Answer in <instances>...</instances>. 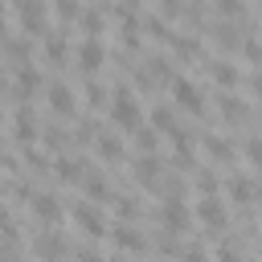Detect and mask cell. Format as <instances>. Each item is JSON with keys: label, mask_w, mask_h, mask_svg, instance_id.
I'll use <instances>...</instances> for the list:
<instances>
[{"label": "cell", "mask_w": 262, "mask_h": 262, "mask_svg": "<svg viewBox=\"0 0 262 262\" xmlns=\"http://www.w3.org/2000/svg\"><path fill=\"white\" fill-rule=\"evenodd\" d=\"M111 119H115L123 131H135V127H139L143 111H139V102H135V94H131V90H119V94L111 98Z\"/></svg>", "instance_id": "obj_1"}, {"label": "cell", "mask_w": 262, "mask_h": 262, "mask_svg": "<svg viewBox=\"0 0 262 262\" xmlns=\"http://www.w3.org/2000/svg\"><path fill=\"white\" fill-rule=\"evenodd\" d=\"M196 221H201V225H209V229H221V225H225V205H221V196H217V192L196 201Z\"/></svg>", "instance_id": "obj_2"}, {"label": "cell", "mask_w": 262, "mask_h": 262, "mask_svg": "<svg viewBox=\"0 0 262 262\" xmlns=\"http://www.w3.org/2000/svg\"><path fill=\"white\" fill-rule=\"evenodd\" d=\"M45 20H49V12H45V4L41 0H20V29L33 37V33H45Z\"/></svg>", "instance_id": "obj_3"}, {"label": "cell", "mask_w": 262, "mask_h": 262, "mask_svg": "<svg viewBox=\"0 0 262 262\" xmlns=\"http://www.w3.org/2000/svg\"><path fill=\"white\" fill-rule=\"evenodd\" d=\"M102 61H106V49H102V41H98V37H86V41L78 45V66H82L86 74H94Z\"/></svg>", "instance_id": "obj_4"}, {"label": "cell", "mask_w": 262, "mask_h": 262, "mask_svg": "<svg viewBox=\"0 0 262 262\" xmlns=\"http://www.w3.org/2000/svg\"><path fill=\"white\" fill-rule=\"evenodd\" d=\"M172 98H176L180 111H201V106H205V102H201V90H196L188 78H172Z\"/></svg>", "instance_id": "obj_5"}, {"label": "cell", "mask_w": 262, "mask_h": 262, "mask_svg": "<svg viewBox=\"0 0 262 262\" xmlns=\"http://www.w3.org/2000/svg\"><path fill=\"white\" fill-rule=\"evenodd\" d=\"M74 225L82 233H90V237H102L106 233V221H102V213H94V205H78L74 209Z\"/></svg>", "instance_id": "obj_6"}, {"label": "cell", "mask_w": 262, "mask_h": 262, "mask_svg": "<svg viewBox=\"0 0 262 262\" xmlns=\"http://www.w3.org/2000/svg\"><path fill=\"white\" fill-rule=\"evenodd\" d=\"M29 205H33V213H37L45 225H53V221L61 217V201H57L53 192H33V201H29Z\"/></svg>", "instance_id": "obj_7"}, {"label": "cell", "mask_w": 262, "mask_h": 262, "mask_svg": "<svg viewBox=\"0 0 262 262\" xmlns=\"http://www.w3.org/2000/svg\"><path fill=\"white\" fill-rule=\"evenodd\" d=\"M111 237H115V246H119V250H135V254L147 246V237H143L139 229H131V225H115V229H111Z\"/></svg>", "instance_id": "obj_8"}, {"label": "cell", "mask_w": 262, "mask_h": 262, "mask_svg": "<svg viewBox=\"0 0 262 262\" xmlns=\"http://www.w3.org/2000/svg\"><path fill=\"white\" fill-rule=\"evenodd\" d=\"M12 135H16L20 143L37 139V119H33V111H29V106H20V111H16V119H12Z\"/></svg>", "instance_id": "obj_9"}, {"label": "cell", "mask_w": 262, "mask_h": 262, "mask_svg": "<svg viewBox=\"0 0 262 262\" xmlns=\"http://www.w3.org/2000/svg\"><path fill=\"white\" fill-rule=\"evenodd\" d=\"M188 221H192V213H188L180 201H168V209H164V225H168L172 233H180V229H188Z\"/></svg>", "instance_id": "obj_10"}, {"label": "cell", "mask_w": 262, "mask_h": 262, "mask_svg": "<svg viewBox=\"0 0 262 262\" xmlns=\"http://www.w3.org/2000/svg\"><path fill=\"white\" fill-rule=\"evenodd\" d=\"M33 250H37L45 262H57V258L66 254V242H61V237H53V233H41V237L33 242Z\"/></svg>", "instance_id": "obj_11"}, {"label": "cell", "mask_w": 262, "mask_h": 262, "mask_svg": "<svg viewBox=\"0 0 262 262\" xmlns=\"http://www.w3.org/2000/svg\"><path fill=\"white\" fill-rule=\"evenodd\" d=\"M49 106H53L57 115H70V111H74V90H70V86H61V82H57V86H49Z\"/></svg>", "instance_id": "obj_12"}, {"label": "cell", "mask_w": 262, "mask_h": 262, "mask_svg": "<svg viewBox=\"0 0 262 262\" xmlns=\"http://www.w3.org/2000/svg\"><path fill=\"white\" fill-rule=\"evenodd\" d=\"M37 86H41V74H37L33 66H20V70H16V94H20V98H29Z\"/></svg>", "instance_id": "obj_13"}, {"label": "cell", "mask_w": 262, "mask_h": 262, "mask_svg": "<svg viewBox=\"0 0 262 262\" xmlns=\"http://www.w3.org/2000/svg\"><path fill=\"white\" fill-rule=\"evenodd\" d=\"M53 164H57V168H53V172H57V176H61V180H70V184H74V180H82V176H86V172H82V164H78V160H74V156H57V160H53Z\"/></svg>", "instance_id": "obj_14"}, {"label": "cell", "mask_w": 262, "mask_h": 262, "mask_svg": "<svg viewBox=\"0 0 262 262\" xmlns=\"http://www.w3.org/2000/svg\"><path fill=\"white\" fill-rule=\"evenodd\" d=\"M135 176H139V184H156V180H160V168H156V160H151V156H143V160L135 164Z\"/></svg>", "instance_id": "obj_15"}, {"label": "cell", "mask_w": 262, "mask_h": 262, "mask_svg": "<svg viewBox=\"0 0 262 262\" xmlns=\"http://www.w3.org/2000/svg\"><path fill=\"white\" fill-rule=\"evenodd\" d=\"M82 180H86V192H90V201H106V196H111V188H106V180H102V176L86 172Z\"/></svg>", "instance_id": "obj_16"}, {"label": "cell", "mask_w": 262, "mask_h": 262, "mask_svg": "<svg viewBox=\"0 0 262 262\" xmlns=\"http://www.w3.org/2000/svg\"><path fill=\"white\" fill-rule=\"evenodd\" d=\"M213 78H217L221 86H237V70H233L229 61H213Z\"/></svg>", "instance_id": "obj_17"}, {"label": "cell", "mask_w": 262, "mask_h": 262, "mask_svg": "<svg viewBox=\"0 0 262 262\" xmlns=\"http://www.w3.org/2000/svg\"><path fill=\"white\" fill-rule=\"evenodd\" d=\"M135 143H139V151H143V156H151L160 139H156V131H151V127H135Z\"/></svg>", "instance_id": "obj_18"}, {"label": "cell", "mask_w": 262, "mask_h": 262, "mask_svg": "<svg viewBox=\"0 0 262 262\" xmlns=\"http://www.w3.org/2000/svg\"><path fill=\"white\" fill-rule=\"evenodd\" d=\"M98 156H102V160H119V156H123L119 139H115V135H102V139H98Z\"/></svg>", "instance_id": "obj_19"}, {"label": "cell", "mask_w": 262, "mask_h": 262, "mask_svg": "<svg viewBox=\"0 0 262 262\" xmlns=\"http://www.w3.org/2000/svg\"><path fill=\"white\" fill-rule=\"evenodd\" d=\"M229 192H233V201H254L258 196V188L250 180H229Z\"/></svg>", "instance_id": "obj_20"}, {"label": "cell", "mask_w": 262, "mask_h": 262, "mask_svg": "<svg viewBox=\"0 0 262 262\" xmlns=\"http://www.w3.org/2000/svg\"><path fill=\"white\" fill-rule=\"evenodd\" d=\"M221 115H225L229 123H242V119H246V106H242L237 98H225V102H221Z\"/></svg>", "instance_id": "obj_21"}, {"label": "cell", "mask_w": 262, "mask_h": 262, "mask_svg": "<svg viewBox=\"0 0 262 262\" xmlns=\"http://www.w3.org/2000/svg\"><path fill=\"white\" fill-rule=\"evenodd\" d=\"M45 57H49V61H61V57H66V41H61V37H49V41H45Z\"/></svg>", "instance_id": "obj_22"}, {"label": "cell", "mask_w": 262, "mask_h": 262, "mask_svg": "<svg viewBox=\"0 0 262 262\" xmlns=\"http://www.w3.org/2000/svg\"><path fill=\"white\" fill-rule=\"evenodd\" d=\"M246 160L262 172V139H246Z\"/></svg>", "instance_id": "obj_23"}, {"label": "cell", "mask_w": 262, "mask_h": 262, "mask_svg": "<svg viewBox=\"0 0 262 262\" xmlns=\"http://www.w3.org/2000/svg\"><path fill=\"white\" fill-rule=\"evenodd\" d=\"M151 123H156L164 135H172V131H176V123H172V115H168V111H156V115H151Z\"/></svg>", "instance_id": "obj_24"}, {"label": "cell", "mask_w": 262, "mask_h": 262, "mask_svg": "<svg viewBox=\"0 0 262 262\" xmlns=\"http://www.w3.org/2000/svg\"><path fill=\"white\" fill-rule=\"evenodd\" d=\"M196 188H201V196H213V192H217V180H213V172H201V176H196Z\"/></svg>", "instance_id": "obj_25"}, {"label": "cell", "mask_w": 262, "mask_h": 262, "mask_svg": "<svg viewBox=\"0 0 262 262\" xmlns=\"http://www.w3.org/2000/svg\"><path fill=\"white\" fill-rule=\"evenodd\" d=\"M102 98H106V90H102V86H94V82H90V86H86V102H90V106H98V102H102Z\"/></svg>", "instance_id": "obj_26"}, {"label": "cell", "mask_w": 262, "mask_h": 262, "mask_svg": "<svg viewBox=\"0 0 262 262\" xmlns=\"http://www.w3.org/2000/svg\"><path fill=\"white\" fill-rule=\"evenodd\" d=\"M57 16L74 20V16H78V4H74V0H57Z\"/></svg>", "instance_id": "obj_27"}, {"label": "cell", "mask_w": 262, "mask_h": 262, "mask_svg": "<svg viewBox=\"0 0 262 262\" xmlns=\"http://www.w3.org/2000/svg\"><path fill=\"white\" fill-rule=\"evenodd\" d=\"M246 57H250V61H258V57H262V45H258L254 37H246Z\"/></svg>", "instance_id": "obj_28"}, {"label": "cell", "mask_w": 262, "mask_h": 262, "mask_svg": "<svg viewBox=\"0 0 262 262\" xmlns=\"http://www.w3.org/2000/svg\"><path fill=\"white\" fill-rule=\"evenodd\" d=\"M217 8H221V12H229V16H237V8H242V4H237V0H217Z\"/></svg>", "instance_id": "obj_29"}, {"label": "cell", "mask_w": 262, "mask_h": 262, "mask_svg": "<svg viewBox=\"0 0 262 262\" xmlns=\"http://www.w3.org/2000/svg\"><path fill=\"white\" fill-rule=\"evenodd\" d=\"M184 262H209L205 250H184Z\"/></svg>", "instance_id": "obj_30"}, {"label": "cell", "mask_w": 262, "mask_h": 262, "mask_svg": "<svg viewBox=\"0 0 262 262\" xmlns=\"http://www.w3.org/2000/svg\"><path fill=\"white\" fill-rule=\"evenodd\" d=\"M254 94L262 98V74H254Z\"/></svg>", "instance_id": "obj_31"}, {"label": "cell", "mask_w": 262, "mask_h": 262, "mask_svg": "<svg viewBox=\"0 0 262 262\" xmlns=\"http://www.w3.org/2000/svg\"><path fill=\"white\" fill-rule=\"evenodd\" d=\"M160 4H164V8H168V12H172V8H176V4H180V0H160Z\"/></svg>", "instance_id": "obj_32"}]
</instances>
